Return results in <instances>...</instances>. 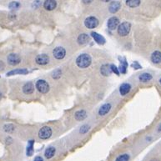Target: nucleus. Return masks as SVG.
<instances>
[{
  "label": "nucleus",
  "mask_w": 161,
  "mask_h": 161,
  "mask_svg": "<svg viewBox=\"0 0 161 161\" xmlns=\"http://www.w3.org/2000/svg\"><path fill=\"white\" fill-rule=\"evenodd\" d=\"M92 59L90 55L88 53H83L80 54L77 59H76V64L79 68L81 69H86L91 64Z\"/></svg>",
  "instance_id": "nucleus-1"
},
{
  "label": "nucleus",
  "mask_w": 161,
  "mask_h": 161,
  "mask_svg": "<svg viewBox=\"0 0 161 161\" xmlns=\"http://www.w3.org/2000/svg\"><path fill=\"white\" fill-rule=\"evenodd\" d=\"M130 29H131V24L128 22H124L119 24V26L118 27V34L120 36L125 37L129 34Z\"/></svg>",
  "instance_id": "nucleus-2"
},
{
  "label": "nucleus",
  "mask_w": 161,
  "mask_h": 161,
  "mask_svg": "<svg viewBox=\"0 0 161 161\" xmlns=\"http://www.w3.org/2000/svg\"><path fill=\"white\" fill-rule=\"evenodd\" d=\"M36 88L41 94H47L49 91V84L44 79H39L37 81Z\"/></svg>",
  "instance_id": "nucleus-3"
},
{
  "label": "nucleus",
  "mask_w": 161,
  "mask_h": 161,
  "mask_svg": "<svg viewBox=\"0 0 161 161\" xmlns=\"http://www.w3.org/2000/svg\"><path fill=\"white\" fill-rule=\"evenodd\" d=\"M52 129L49 126H44L38 131V137L41 139H48L51 137Z\"/></svg>",
  "instance_id": "nucleus-4"
},
{
  "label": "nucleus",
  "mask_w": 161,
  "mask_h": 161,
  "mask_svg": "<svg viewBox=\"0 0 161 161\" xmlns=\"http://www.w3.org/2000/svg\"><path fill=\"white\" fill-rule=\"evenodd\" d=\"M84 25H85L86 28H88L89 29H95L99 25V20L96 18L95 17L90 16L84 20Z\"/></svg>",
  "instance_id": "nucleus-5"
},
{
  "label": "nucleus",
  "mask_w": 161,
  "mask_h": 161,
  "mask_svg": "<svg viewBox=\"0 0 161 161\" xmlns=\"http://www.w3.org/2000/svg\"><path fill=\"white\" fill-rule=\"evenodd\" d=\"M66 51L63 47H56L53 50V55L56 59H63L65 57Z\"/></svg>",
  "instance_id": "nucleus-6"
},
{
  "label": "nucleus",
  "mask_w": 161,
  "mask_h": 161,
  "mask_svg": "<svg viewBox=\"0 0 161 161\" xmlns=\"http://www.w3.org/2000/svg\"><path fill=\"white\" fill-rule=\"evenodd\" d=\"M8 63L12 66H15L18 64L21 61L20 57L16 53H10L7 58Z\"/></svg>",
  "instance_id": "nucleus-7"
},
{
  "label": "nucleus",
  "mask_w": 161,
  "mask_h": 161,
  "mask_svg": "<svg viewBox=\"0 0 161 161\" xmlns=\"http://www.w3.org/2000/svg\"><path fill=\"white\" fill-rule=\"evenodd\" d=\"M108 29L110 30H114L119 26V20L117 17H112L108 20Z\"/></svg>",
  "instance_id": "nucleus-8"
},
{
  "label": "nucleus",
  "mask_w": 161,
  "mask_h": 161,
  "mask_svg": "<svg viewBox=\"0 0 161 161\" xmlns=\"http://www.w3.org/2000/svg\"><path fill=\"white\" fill-rule=\"evenodd\" d=\"M35 61L38 65H46L49 62V57L47 54H39L36 57Z\"/></svg>",
  "instance_id": "nucleus-9"
},
{
  "label": "nucleus",
  "mask_w": 161,
  "mask_h": 161,
  "mask_svg": "<svg viewBox=\"0 0 161 161\" xmlns=\"http://www.w3.org/2000/svg\"><path fill=\"white\" fill-rule=\"evenodd\" d=\"M57 7V2L55 0H45L44 3V8L46 10L52 11Z\"/></svg>",
  "instance_id": "nucleus-10"
},
{
  "label": "nucleus",
  "mask_w": 161,
  "mask_h": 161,
  "mask_svg": "<svg viewBox=\"0 0 161 161\" xmlns=\"http://www.w3.org/2000/svg\"><path fill=\"white\" fill-rule=\"evenodd\" d=\"M120 8H121V3L119 1H113L110 4L109 10L111 14H115L120 9Z\"/></svg>",
  "instance_id": "nucleus-11"
},
{
  "label": "nucleus",
  "mask_w": 161,
  "mask_h": 161,
  "mask_svg": "<svg viewBox=\"0 0 161 161\" xmlns=\"http://www.w3.org/2000/svg\"><path fill=\"white\" fill-rule=\"evenodd\" d=\"M34 91V86L31 82L26 83L23 87V92L25 95H32Z\"/></svg>",
  "instance_id": "nucleus-12"
},
{
  "label": "nucleus",
  "mask_w": 161,
  "mask_h": 161,
  "mask_svg": "<svg viewBox=\"0 0 161 161\" xmlns=\"http://www.w3.org/2000/svg\"><path fill=\"white\" fill-rule=\"evenodd\" d=\"M111 110V104L110 103H104L103 105L101 106V108L99 110V114L100 116H104L106 115Z\"/></svg>",
  "instance_id": "nucleus-13"
},
{
  "label": "nucleus",
  "mask_w": 161,
  "mask_h": 161,
  "mask_svg": "<svg viewBox=\"0 0 161 161\" xmlns=\"http://www.w3.org/2000/svg\"><path fill=\"white\" fill-rule=\"evenodd\" d=\"M130 89H131V85L128 83H125V84H121V86L119 88V93L122 96H125L128 93H129Z\"/></svg>",
  "instance_id": "nucleus-14"
},
{
  "label": "nucleus",
  "mask_w": 161,
  "mask_h": 161,
  "mask_svg": "<svg viewBox=\"0 0 161 161\" xmlns=\"http://www.w3.org/2000/svg\"><path fill=\"white\" fill-rule=\"evenodd\" d=\"M91 35H92V37L94 38L95 41L97 44H103L104 43H105V39H104V38H103L102 35L99 34L98 33L92 32V33H91Z\"/></svg>",
  "instance_id": "nucleus-15"
},
{
  "label": "nucleus",
  "mask_w": 161,
  "mask_h": 161,
  "mask_svg": "<svg viewBox=\"0 0 161 161\" xmlns=\"http://www.w3.org/2000/svg\"><path fill=\"white\" fill-rule=\"evenodd\" d=\"M89 40H90V37L86 34H81L78 37V43L81 45L87 44Z\"/></svg>",
  "instance_id": "nucleus-16"
},
{
  "label": "nucleus",
  "mask_w": 161,
  "mask_h": 161,
  "mask_svg": "<svg viewBox=\"0 0 161 161\" xmlns=\"http://www.w3.org/2000/svg\"><path fill=\"white\" fill-rule=\"evenodd\" d=\"M55 152H56V149L54 147H49L48 149H46V150L44 152V156L48 160H49V159H51L54 156Z\"/></svg>",
  "instance_id": "nucleus-17"
},
{
  "label": "nucleus",
  "mask_w": 161,
  "mask_h": 161,
  "mask_svg": "<svg viewBox=\"0 0 161 161\" xmlns=\"http://www.w3.org/2000/svg\"><path fill=\"white\" fill-rule=\"evenodd\" d=\"M151 60L154 64H160L161 63V52L154 51L151 54Z\"/></svg>",
  "instance_id": "nucleus-18"
},
{
  "label": "nucleus",
  "mask_w": 161,
  "mask_h": 161,
  "mask_svg": "<svg viewBox=\"0 0 161 161\" xmlns=\"http://www.w3.org/2000/svg\"><path fill=\"white\" fill-rule=\"evenodd\" d=\"M100 73L103 76H110V73H112V70H111L110 66H109L108 64H103V65L101 66V68H100Z\"/></svg>",
  "instance_id": "nucleus-19"
},
{
  "label": "nucleus",
  "mask_w": 161,
  "mask_h": 161,
  "mask_svg": "<svg viewBox=\"0 0 161 161\" xmlns=\"http://www.w3.org/2000/svg\"><path fill=\"white\" fill-rule=\"evenodd\" d=\"M87 116L86 111L85 110H79L75 113V119L78 121H82L84 120Z\"/></svg>",
  "instance_id": "nucleus-20"
},
{
  "label": "nucleus",
  "mask_w": 161,
  "mask_h": 161,
  "mask_svg": "<svg viewBox=\"0 0 161 161\" xmlns=\"http://www.w3.org/2000/svg\"><path fill=\"white\" fill-rule=\"evenodd\" d=\"M139 79L140 82L147 83V82H149V81H150L152 79V75L149 73H144L139 75Z\"/></svg>",
  "instance_id": "nucleus-21"
},
{
  "label": "nucleus",
  "mask_w": 161,
  "mask_h": 161,
  "mask_svg": "<svg viewBox=\"0 0 161 161\" xmlns=\"http://www.w3.org/2000/svg\"><path fill=\"white\" fill-rule=\"evenodd\" d=\"M26 73H28L27 69H17L8 72L7 73V76H11V75H14V74H26Z\"/></svg>",
  "instance_id": "nucleus-22"
},
{
  "label": "nucleus",
  "mask_w": 161,
  "mask_h": 161,
  "mask_svg": "<svg viewBox=\"0 0 161 161\" xmlns=\"http://www.w3.org/2000/svg\"><path fill=\"white\" fill-rule=\"evenodd\" d=\"M34 140H29L28 143L27 150H26V153H27L28 156H32L34 154Z\"/></svg>",
  "instance_id": "nucleus-23"
},
{
  "label": "nucleus",
  "mask_w": 161,
  "mask_h": 161,
  "mask_svg": "<svg viewBox=\"0 0 161 161\" xmlns=\"http://www.w3.org/2000/svg\"><path fill=\"white\" fill-rule=\"evenodd\" d=\"M140 4V0H126V5L129 8H137Z\"/></svg>",
  "instance_id": "nucleus-24"
},
{
  "label": "nucleus",
  "mask_w": 161,
  "mask_h": 161,
  "mask_svg": "<svg viewBox=\"0 0 161 161\" xmlns=\"http://www.w3.org/2000/svg\"><path fill=\"white\" fill-rule=\"evenodd\" d=\"M129 154H123L116 158L115 161H129Z\"/></svg>",
  "instance_id": "nucleus-25"
},
{
  "label": "nucleus",
  "mask_w": 161,
  "mask_h": 161,
  "mask_svg": "<svg viewBox=\"0 0 161 161\" xmlns=\"http://www.w3.org/2000/svg\"><path fill=\"white\" fill-rule=\"evenodd\" d=\"M14 126L13 125H10V124H8V125H6L3 126V129H4V131L7 132V133H11V132H13L14 130Z\"/></svg>",
  "instance_id": "nucleus-26"
},
{
  "label": "nucleus",
  "mask_w": 161,
  "mask_h": 161,
  "mask_svg": "<svg viewBox=\"0 0 161 161\" xmlns=\"http://www.w3.org/2000/svg\"><path fill=\"white\" fill-rule=\"evenodd\" d=\"M8 7L10 9H12V10H14V9H18V8L20 7V3H18V2H12V3H9V5H8Z\"/></svg>",
  "instance_id": "nucleus-27"
},
{
  "label": "nucleus",
  "mask_w": 161,
  "mask_h": 161,
  "mask_svg": "<svg viewBox=\"0 0 161 161\" xmlns=\"http://www.w3.org/2000/svg\"><path fill=\"white\" fill-rule=\"evenodd\" d=\"M89 126L87 125H83L82 127L80 128V129H79V133H80L81 134H86L87 132L89 130Z\"/></svg>",
  "instance_id": "nucleus-28"
},
{
  "label": "nucleus",
  "mask_w": 161,
  "mask_h": 161,
  "mask_svg": "<svg viewBox=\"0 0 161 161\" xmlns=\"http://www.w3.org/2000/svg\"><path fill=\"white\" fill-rule=\"evenodd\" d=\"M53 78V79H59L61 77V70L60 69H56L53 72V74H52Z\"/></svg>",
  "instance_id": "nucleus-29"
},
{
  "label": "nucleus",
  "mask_w": 161,
  "mask_h": 161,
  "mask_svg": "<svg viewBox=\"0 0 161 161\" xmlns=\"http://www.w3.org/2000/svg\"><path fill=\"white\" fill-rule=\"evenodd\" d=\"M126 67H127V64L125 62H121V65H120V70L121 73H126Z\"/></svg>",
  "instance_id": "nucleus-30"
},
{
  "label": "nucleus",
  "mask_w": 161,
  "mask_h": 161,
  "mask_svg": "<svg viewBox=\"0 0 161 161\" xmlns=\"http://www.w3.org/2000/svg\"><path fill=\"white\" fill-rule=\"evenodd\" d=\"M110 68H111V70H112V72L115 73V74H117V75H119V70H118V68L116 67V66L114 65V64H112V65H110Z\"/></svg>",
  "instance_id": "nucleus-31"
},
{
  "label": "nucleus",
  "mask_w": 161,
  "mask_h": 161,
  "mask_svg": "<svg viewBox=\"0 0 161 161\" xmlns=\"http://www.w3.org/2000/svg\"><path fill=\"white\" fill-rule=\"evenodd\" d=\"M4 64H3V62L2 61V60H0V71H3V69H4Z\"/></svg>",
  "instance_id": "nucleus-32"
},
{
  "label": "nucleus",
  "mask_w": 161,
  "mask_h": 161,
  "mask_svg": "<svg viewBox=\"0 0 161 161\" xmlns=\"http://www.w3.org/2000/svg\"><path fill=\"white\" fill-rule=\"evenodd\" d=\"M34 161H44V160H43V158H42L41 156H36V157L34 158Z\"/></svg>",
  "instance_id": "nucleus-33"
},
{
  "label": "nucleus",
  "mask_w": 161,
  "mask_h": 161,
  "mask_svg": "<svg viewBox=\"0 0 161 161\" xmlns=\"http://www.w3.org/2000/svg\"><path fill=\"white\" fill-rule=\"evenodd\" d=\"M84 4H89L93 2V0H82Z\"/></svg>",
  "instance_id": "nucleus-34"
},
{
  "label": "nucleus",
  "mask_w": 161,
  "mask_h": 161,
  "mask_svg": "<svg viewBox=\"0 0 161 161\" xmlns=\"http://www.w3.org/2000/svg\"><path fill=\"white\" fill-rule=\"evenodd\" d=\"M101 1H103V2H105V3H107V2H110V1H111V0H101Z\"/></svg>",
  "instance_id": "nucleus-35"
},
{
  "label": "nucleus",
  "mask_w": 161,
  "mask_h": 161,
  "mask_svg": "<svg viewBox=\"0 0 161 161\" xmlns=\"http://www.w3.org/2000/svg\"><path fill=\"white\" fill-rule=\"evenodd\" d=\"M2 99V93L0 92V99Z\"/></svg>",
  "instance_id": "nucleus-36"
},
{
  "label": "nucleus",
  "mask_w": 161,
  "mask_h": 161,
  "mask_svg": "<svg viewBox=\"0 0 161 161\" xmlns=\"http://www.w3.org/2000/svg\"><path fill=\"white\" fill-rule=\"evenodd\" d=\"M160 84H161V79H160Z\"/></svg>",
  "instance_id": "nucleus-37"
}]
</instances>
